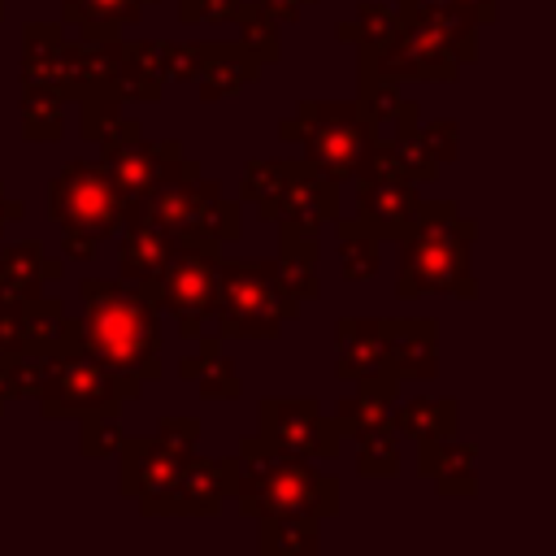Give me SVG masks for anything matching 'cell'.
I'll return each mask as SVG.
<instances>
[{
	"label": "cell",
	"instance_id": "1",
	"mask_svg": "<svg viewBox=\"0 0 556 556\" xmlns=\"http://www.w3.org/2000/svg\"><path fill=\"white\" fill-rule=\"evenodd\" d=\"M83 348L130 378H161V308L122 278H83Z\"/></svg>",
	"mask_w": 556,
	"mask_h": 556
},
{
	"label": "cell",
	"instance_id": "2",
	"mask_svg": "<svg viewBox=\"0 0 556 556\" xmlns=\"http://www.w3.org/2000/svg\"><path fill=\"white\" fill-rule=\"evenodd\" d=\"M478 239V226L460 217L456 200H421L417 222L395 239L400 243V278L395 295H460L473 300L478 282L469 274V248Z\"/></svg>",
	"mask_w": 556,
	"mask_h": 556
},
{
	"label": "cell",
	"instance_id": "3",
	"mask_svg": "<svg viewBox=\"0 0 556 556\" xmlns=\"http://www.w3.org/2000/svg\"><path fill=\"white\" fill-rule=\"evenodd\" d=\"M235 460V508L239 517H334L339 513V478L313 469L304 456H282L265 447L256 434L239 443Z\"/></svg>",
	"mask_w": 556,
	"mask_h": 556
},
{
	"label": "cell",
	"instance_id": "4",
	"mask_svg": "<svg viewBox=\"0 0 556 556\" xmlns=\"http://www.w3.org/2000/svg\"><path fill=\"white\" fill-rule=\"evenodd\" d=\"M143 395V378L113 374L83 348V326L78 317L65 313L61 339L43 352V374H39V413L48 421L65 417H87V413H122L126 400Z\"/></svg>",
	"mask_w": 556,
	"mask_h": 556
},
{
	"label": "cell",
	"instance_id": "5",
	"mask_svg": "<svg viewBox=\"0 0 556 556\" xmlns=\"http://www.w3.org/2000/svg\"><path fill=\"white\" fill-rule=\"evenodd\" d=\"M295 317H300V300L282 287L274 261H265V256H222L217 261L213 321H217L222 339H278V330Z\"/></svg>",
	"mask_w": 556,
	"mask_h": 556
},
{
	"label": "cell",
	"instance_id": "6",
	"mask_svg": "<svg viewBox=\"0 0 556 556\" xmlns=\"http://www.w3.org/2000/svg\"><path fill=\"white\" fill-rule=\"evenodd\" d=\"M239 195L256 208L261 222H295V226H330L339 217V182L321 178L304 156L300 161H274L256 156L243 165Z\"/></svg>",
	"mask_w": 556,
	"mask_h": 556
},
{
	"label": "cell",
	"instance_id": "7",
	"mask_svg": "<svg viewBox=\"0 0 556 556\" xmlns=\"http://www.w3.org/2000/svg\"><path fill=\"white\" fill-rule=\"evenodd\" d=\"M278 135L287 143H300L304 161L321 178L348 182L356 178L378 126L356 109V100H300V109L287 122H278Z\"/></svg>",
	"mask_w": 556,
	"mask_h": 556
},
{
	"label": "cell",
	"instance_id": "8",
	"mask_svg": "<svg viewBox=\"0 0 556 556\" xmlns=\"http://www.w3.org/2000/svg\"><path fill=\"white\" fill-rule=\"evenodd\" d=\"M217 261H222V243L178 239L165 269L148 287H139L161 313H174V326L182 339H200L208 330V317L217 304Z\"/></svg>",
	"mask_w": 556,
	"mask_h": 556
},
{
	"label": "cell",
	"instance_id": "9",
	"mask_svg": "<svg viewBox=\"0 0 556 556\" xmlns=\"http://www.w3.org/2000/svg\"><path fill=\"white\" fill-rule=\"evenodd\" d=\"M100 165L109 169V178H113V187H117V195H122L126 208L143 204L152 191H161L169 182H182V178H195L200 174V161L187 156V148L178 139L152 143V139H143V126L139 122H130L117 139L100 143Z\"/></svg>",
	"mask_w": 556,
	"mask_h": 556
},
{
	"label": "cell",
	"instance_id": "10",
	"mask_svg": "<svg viewBox=\"0 0 556 556\" xmlns=\"http://www.w3.org/2000/svg\"><path fill=\"white\" fill-rule=\"evenodd\" d=\"M126 213H139V217H152L156 226H165L174 239H213V243H230L239 239L243 230V217H239V204L226 200L222 182L195 174V178H182V182H169L161 191H152L143 204L126 208ZM122 213V217H126Z\"/></svg>",
	"mask_w": 556,
	"mask_h": 556
},
{
	"label": "cell",
	"instance_id": "11",
	"mask_svg": "<svg viewBox=\"0 0 556 556\" xmlns=\"http://www.w3.org/2000/svg\"><path fill=\"white\" fill-rule=\"evenodd\" d=\"M122 195L100 161H70L48 182V213L61 230H83L91 239H109L122 226Z\"/></svg>",
	"mask_w": 556,
	"mask_h": 556
},
{
	"label": "cell",
	"instance_id": "12",
	"mask_svg": "<svg viewBox=\"0 0 556 556\" xmlns=\"http://www.w3.org/2000/svg\"><path fill=\"white\" fill-rule=\"evenodd\" d=\"M113 456L122 460V495L139 500V508L148 517H174L178 478L195 452H187V447L169 443L161 430H152V434L122 439Z\"/></svg>",
	"mask_w": 556,
	"mask_h": 556
},
{
	"label": "cell",
	"instance_id": "13",
	"mask_svg": "<svg viewBox=\"0 0 556 556\" xmlns=\"http://www.w3.org/2000/svg\"><path fill=\"white\" fill-rule=\"evenodd\" d=\"M256 439L304 460H334L343 452V434L313 395H265L256 404Z\"/></svg>",
	"mask_w": 556,
	"mask_h": 556
},
{
	"label": "cell",
	"instance_id": "14",
	"mask_svg": "<svg viewBox=\"0 0 556 556\" xmlns=\"http://www.w3.org/2000/svg\"><path fill=\"white\" fill-rule=\"evenodd\" d=\"M374 65L391 78H417V83H456L460 78V61L456 52L443 43V35L426 22V17H400V35L382 48L369 52Z\"/></svg>",
	"mask_w": 556,
	"mask_h": 556
},
{
	"label": "cell",
	"instance_id": "15",
	"mask_svg": "<svg viewBox=\"0 0 556 556\" xmlns=\"http://www.w3.org/2000/svg\"><path fill=\"white\" fill-rule=\"evenodd\" d=\"M421 195L413 182H395V178H356V222L365 230H374L378 239H400L413 222H417Z\"/></svg>",
	"mask_w": 556,
	"mask_h": 556
},
{
	"label": "cell",
	"instance_id": "16",
	"mask_svg": "<svg viewBox=\"0 0 556 556\" xmlns=\"http://www.w3.org/2000/svg\"><path fill=\"white\" fill-rule=\"evenodd\" d=\"M122 35H91L74 30L65 35V100L87 96H113V65H117Z\"/></svg>",
	"mask_w": 556,
	"mask_h": 556
},
{
	"label": "cell",
	"instance_id": "17",
	"mask_svg": "<svg viewBox=\"0 0 556 556\" xmlns=\"http://www.w3.org/2000/svg\"><path fill=\"white\" fill-rule=\"evenodd\" d=\"M356 178H395V182L421 187V182H434V178H439V165H434L430 152L421 148L417 126H413V130H391V135L382 130V135H374V143L365 148Z\"/></svg>",
	"mask_w": 556,
	"mask_h": 556
},
{
	"label": "cell",
	"instance_id": "18",
	"mask_svg": "<svg viewBox=\"0 0 556 556\" xmlns=\"http://www.w3.org/2000/svg\"><path fill=\"white\" fill-rule=\"evenodd\" d=\"M174 248H178V239L165 226H156L152 217H139V213H126L122 226H117V269H122V282L148 287L165 269Z\"/></svg>",
	"mask_w": 556,
	"mask_h": 556
},
{
	"label": "cell",
	"instance_id": "19",
	"mask_svg": "<svg viewBox=\"0 0 556 556\" xmlns=\"http://www.w3.org/2000/svg\"><path fill=\"white\" fill-rule=\"evenodd\" d=\"M391 374L400 382H421L439 374V321L434 317H382Z\"/></svg>",
	"mask_w": 556,
	"mask_h": 556
},
{
	"label": "cell",
	"instance_id": "20",
	"mask_svg": "<svg viewBox=\"0 0 556 556\" xmlns=\"http://www.w3.org/2000/svg\"><path fill=\"white\" fill-rule=\"evenodd\" d=\"M356 109L382 130H413L421 122L417 104L400 91V78L382 74L369 52H356Z\"/></svg>",
	"mask_w": 556,
	"mask_h": 556
},
{
	"label": "cell",
	"instance_id": "21",
	"mask_svg": "<svg viewBox=\"0 0 556 556\" xmlns=\"http://www.w3.org/2000/svg\"><path fill=\"white\" fill-rule=\"evenodd\" d=\"M334 374L343 382L391 374L382 317H339V326H334Z\"/></svg>",
	"mask_w": 556,
	"mask_h": 556
},
{
	"label": "cell",
	"instance_id": "22",
	"mask_svg": "<svg viewBox=\"0 0 556 556\" xmlns=\"http://www.w3.org/2000/svg\"><path fill=\"white\" fill-rule=\"evenodd\" d=\"M61 278V261L43 256L39 239H17L0 248V308H22Z\"/></svg>",
	"mask_w": 556,
	"mask_h": 556
},
{
	"label": "cell",
	"instance_id": "23",
	"mask_svg": "<svg viewBox=\"0 0 556 556\" xmlns=\"http://www.w3.org/2000/svg\"><path fill=\"white\" fill-rule=\"evenodd\" d=\"M417 469L434 482L439 495H456V500H473L478 495V447L460 443L456 434L443 439H421L417 443Z\"/></svg>",
	"mask_w": 556,
	"mask_h": 556
},
{
	"label": "cell",
	"instance_id": "24",
	"mask_svg": "<svg viewBox=\"0 0 556 556\" xmlns=\"http://www.w3.org/2000/svg\"><path fill=\"white\" fill-rule=\"evenodd\" d=\"M235 491V460L230 456H191L182 478H178V495H174V517H217L222 504Z\"/></svg>",
	"mask_w": 556,
	"mask_h": 556
},
{
	"label": "cell",
	"instance_id": "25",
	"mask_svg": "<svg viewBox=\"0 0 556 556\" xmlns=\"http://www.w3.org/2000/svg\"><path fill=\"white\" fill-rule=\"evenodd\" d=\"M261 78V61L239 43V39H217V43H204V56H200V74H195V87H200V100L204 104H217L243 87H252Z\"/></svg>",
	"mask_w": 556,
	"mask_h": 556
},
{
	"label": "cell",
	"instance_id": "26",
	"mask_svg": "<svg viewBox=\"0 0 556 556\" xmlns=\"http://www.w3.org/2000/svg\"><path fill=\"white\" fill-rule=\"evenodd\" d=\"M113 96L122 104H152L165 96V70H161V39H122L117 65H113Z\"/></svg>",
	"mask_w": 556,
	"mask_h": 556
},
{
	"label": "cell",
	"instance_id": "27",
	"mask_svg": "<svg viewBox=\"0 0 556 556\" xmlns=\"http://www.w3.org/2000/svg\"><path fill=\"white\" fill-rule=\"evenodd\" d=\"M278 278L282 287L308 304L321 295V282H317V256H321V230L313 226H295V222H278Z\"/></svg>",
	"mask_w": 556,
	"mask_h": 556
},
{
	"label": "cell",
	"instance_id": "28",
	"mask_svg": "<svg viewBox=\"0 0 556 556\" xmlns=\"http://www.w3.org/2000/svg\"><path fill=\"white\" fill-rule=\"evenodd\" d=\"M400 400V378L395 374H378V378H361L352 395H343L334 404V430L343 439H356L365 430L391 426V404Z\"/></svg>",
	"mask_w": 556,
	"mask_h": 556
},
{
	"label": "cell",
	"instance_id": "29",
	"mask_svg": "<svg viewBox=\"0 0 556 556\" xmlns=\"http://www.w3.org/2000/svg\"><path fill=\"white\" fill-rule=\"evenodd\" d=\"M22 83L65 96V26L61 22L22 26Z\"/></svg>",
	"mask_w": 556,
	"mask_h": 556
},
{
	"label": "cell",
	"instance_id": "30",
	"mask_svg": "<svg viewBox=\"0 0 556 556\" xmlns=\"http://www.w3.org/2000/svg\"><path fill=\"white\" fill-rule=\"evenodd\" d=\"M178 374L187 382H195V391L204 400H235L243 391L235 361L222 352V334H200V352L182 356L178 361Z\"/></svg>",
	"mask_w": 556,
	"mask_h": 556
},
{
	"label": "cell",
	"instance_id": "31",
	"mask_svg": "<svg viewBox=\"0 0 556 556\" xmlns=\"http://www.w3.org/2000/svg\"><path fill=\"white\" fill-rule=\"evenodd\" d=\"M391 426L404 439H443L456 434L460 426V404L452 395H413V400H395L391 404Z\"/></svg>",
	"mask_w": 556,
	"mask_h": 556
},
{
	"label": "cell",
	"instance_id": "32",
	"mask_svg": "<svg viewBox=\"0 0 556 556\" xmlns=\"http://www.w3.org/2000/svg\"><path fill=\"white\" fill-rule=\"evenodd\" d=\"M156 0H61V17L74 30H91V35H122L130 30L143 9Z\"/></svg>",
	"mask_w": 556,
	"mask_h": 556
},
{
	"label": "cell",
	"instance_id": "33",
	"mask_svg": "<svg viewBox=\"0 0 556 556\" xmlns=\"http://www.w3.org/2000/svg\"><path fill=\"white\" fill-rule=\"evenodd\" d=\"M261 556H313L321 547V517H256Z\"/></svg>",
	"mask_w": 556,
	"mask_h": 556
},
{
	"label": "cell",
	"instance_id": "34",
	"mask_svg": "<svg viewBox=\"0 0 556 556\" xmlns=\"http://www.w3.org/2000/svg\"><path fill=\"white\" fill-rule=\"evenodd\" d=\"M334 226V235H339V265H343V278L348 282H369L374 274H378V265H382V239L374 235V230H365L356 217H334L330 222Z\"/></svg>",
	"mask_w": 556,
	"mask_h": 556
},
{
	"label": "cell",
	"instance_id": "35",
	"mask_svg": "<svg viewBox=\"0 0 556 556\" xmlns=\"http://www.w3.org/2000/svg\"><path fill=\"white\" fill-rule=\"evenodd\" d=\"M334 35L356 52H382L400 35V13L395 4H356V13L334 26Z\"/></svg>",
	"mask_w": 556,
	"mask_h": 556
},
{
	"label": "cell",
	"instance_id": "36",
	"mask_svg": "<svg viewBox=\"0 0 556 556\" xmlns=\"http://www.w3.org/2000/svg\"><path fill=\"white\" fill-rule=\"evenodd\" d=\"M61 130H65V96L22 83V139L26 143H56Z\"/></svg>",
	"mask_w": 556,
	"mask_h": 556
},
{
	"label": "cell",
	"instance_id": "37",
	"mask_svg": "<svg viewBox=\"0 0 556 556\" xmlns=\"http://www.w3.org/2000/svg\"><path fill=\"white\" fill-rule=\"evenodd\" d=\"M235 26H239V43L261 61H278L282 56V22L261 4V0H243L239 13H235Z\"/></svg>",
	"mask_w": 556,
	"mask_h": 556
},
{
	"label": "cell",
	"instance_id": "38",
	"mask_svg": "<svg viewBox=\"0 0 556 556\" xmlns=\"http://www.w3.org/2000/svg\"><path fill=\"white\" fill-rule=\"evenodd\" d=\"M65 326V304L56 295H35L30 304L17 308V343L22 352H48L61 339Z\"/></svg>",
	"mask_w": 556,
	"mask_h": 556
},
{
	"label": "cell",
	"instance_id": "39",
	"mask_svg": "<svg viewBox=\"0 0 556 556\" xmlns=\"http://www.w3.org/2000/svg\"><path fill=\"white\" fill-rule=\"evenodd\" d=\"M356 473L361 478H395L400 473V434L395 426H378L356 434Z\"/></svg>",
	"mask_w": 556,
	"mask_h": 556
},
{
	"label": "cell",
	"instance_id": "40",
	"mask_svg": "<svg viewBox=\"0 0 556 556\" xmlns=\"http://www.w3.org/2000/svg\"><path fill=\"white\" fill-rule=\"evenodd\" d=\"M130 122H135V117H126L122 100L109 96V91H104V96H87V100H78V130H83L87 143H109V139H117Z\"/></svg>",
	"mask_w": 556,
	"mask_h": 556
},
{
	"label": "cell",
	"instance_id": "41",
	"mask_svg": "<svg viewBox=\"0 0 556 556\" xmlns=\"http://www.w3.org/2000/svg\"><path fill=\"white\" fill-rule=\"evenodd\" d=\"M122 439L126 434H122V417L117 413H87V417H78V452L87 460L113 456Z\"/></svg>",
	"mask_w": 556,
	"mask_h": 556
},
{
	"label": "cell",
	"instance_id": "42",
	"mask_svg": "<svg viewBox=\"0 0 556 556\" xmlns=\"http://www.w3.org/2000/svg\"><path fill=\"white\" fill-rule=\"evenodd\" d=\"M417 139L421 148L430 152V161L443 169L447 161L460 156V126L452 117H430V122H417Z\"/></svg>",
	"mask_w": 556,
	"mask_h": 556
},
{
	"label": "cell",
	"instance_id": "43",
	"mask_svg": "<svg viewBox=\"0 0 556 556\" xmlns=\"http://www.w3.org/2000/svg\"><path fill=\"white\" fill-rule=\"evenodd\" d=\"M204 43H161V70L165 83H195Z\"/></svg>",
	"mask_w": 556,
	"mask_h": 556
},
{
	"label": "cell",
	"instance_id": "44",
	"mask_svg": "<svg viewBox=\"0 0 556 556\" xmlns=\"http://www.w3.org/2000/svg\"><path fill=\"white\" fill-rule=\"evenodd\" d=\"M243 0H178V17L187 26H217V22H235Z\"/></svg>",
	"mask_w": 556,
	"mask_h": 556
},
{
	"label": "cell",
	"instance_id": "45",
	"mask_svg": "<svg viewBox=\"0 0 556 556\" xmlns=\"http://www.w3.org/2000/svg\"><path fill=\"white\" fill-rule=\"evenodd\" d=\"M96 243H100V239H91V235H83V230H61V252H65V261H91V256H96Z\"/></svg>",
	"mask_w": 556,
	"mask_h": 556
},
{
	"label": "cell",
	"instance_id": "46",
	"mask_svg": "<svg viewBox=\"0 0 556 556\" xmlns=\"http://www.w3.org/2000/svg\"><path fill=\"white\" fill-rule=\"evenodd\" d=\"M447 4H456L460 13H469L478 26H491V22L500 17V4H495V0H447Z\"/></svg>",
	"mask_w": 556,
	"mask_h": 556
},
{
	"label": "cell",
	"instance_id": "47",
	"mask_svg": "<svg viewBox=\"0 0 556 556\" xmlns=\"http://www.w3.org/2000/svg\"><path fill=\"white\" fill-rule=\"evenodd\" d=\"M13 361H17V352H4V356H0V413L17 400V387H13Z\"/></svg>",
	"mask_w": 556,
	"mask_h": 556
},
{
	"label": "cell",
	"instance_id": "48",
	"mask_svg": "<svg viewBox=\"0 0 556 556\" xmlns=\"http://www.w3.org/2000/svg\"><path fill=\"white\" fill-rule=\"evenodd\" d=\"M4 352H22V343H17V308H0V356Z\"/></svg>",
	"mask_w": 556,
	"mask_h": 556
},
{
	"label": "cell",
	"instance_id": "49",
	"mask_svg": "<svg viewBox=\"0 0 556 556\" xmlns=\"http://www.w3.org/2000/svg\"><path fill=\"white\" fill-rule=\"evenodd\" d=\"M278 22H300V13L308 9V4H317V0H261Z\"/></svg>",
	"mask_w": 556,
	"mask_h": 556
},
{
	"label": "cell",
	"instance_id": "50",
	"mask_svg": "<svg viewBox=\"0 0 556 556\" xmlns=\"http://www.w3.org/2000/svg\"><path fill=\"white\" fill-rule=\"evenodd\" d=\"M22 213H26V204L13 200V195L4 191V182H0V239H4V230H9L13 222H22Z\"/></svg>",
	"mask_w": 556,
	"mask_h": 556
},
{
	"label": "cell",
	"instance_id": "51",
	"mask_svg": "<svg viewBox=\"0 0 556 556\" xmlns=\"http://www.w3.org/2000/svg\"><path fill=\"white\" fill-rule=\"evenodd\" d=\"M0 17H4V0H0Z\"/></svg>",
	"mask_w": 556,
	"mask_h": 556
}]
</instances>
